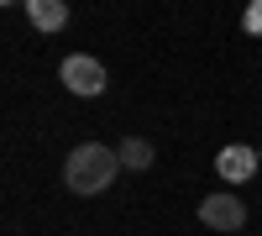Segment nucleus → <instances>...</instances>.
I'll list each match as a JSON object with an SVG mask.
<instances>
[{"label":"nucleus","mask_w":262,"mask_h":236,"mask_svg":"<svg viewBox=\"0 0 262 236\" xmlns=\"http://www.w3.org/2000/svg\"><path fill=\"white\" fill-rule=\"evenodd\" d=\"M200 221L210 231H242L247 226V205L236 200V195H205L200 200Z\"/></svg>","instance_id":"3"},{"label":"nucleus","mask_w":262,"mask_h":236,"mask_svg":"<svg viewBox=\"0 0 262 236\" xmlns=\"http://www.w3.org/2000/svg\"><path fill=\"white\" fill-rule=\"evenodd\" d=\"M257 158H262V147H257Z\"/></svg>","instance_id":"8"},{"label":"nucleus","mask_w":262,"mask_h":236,"mask_svg":"<svg viewBox=\"0 0 262 236\" xmlns=\"http://www.w3.org/2000/svg\"><path fill=\"white\" fill-rule=\"evenodd\" d=\"M21 11H27V21L37 32H58L63 21H69V6H63V0H27Z\"/></svg>","instance_id":"5"},{"label":"nucleus","mask_w":262,"mask_h":236,"mask_svg":"<svg viewBox=\"0 0 262 236\" xmlns=\"http://www.w3.org/2000/svg\"><path fill=\"white\" fill-rule=\"evenodd\" d=\"M116 174H121V153L105 142H79L69 153V163H63V184L74 195H105L116 184Z\"/></svg>","instance_id":"1"},{"label":"nucleus","mask_w":262,"mask_h":236,"mask_svg":"<svg viewBox=\"0 0 262 236\" xmlns=\"http://www.w3.org/2000/svg\"><path fill=\"white\" fill-rule=\"evenodd\" d=\"M242 27H247L252 37H262V0H252V6L242 11Z\"/></svg>","instance_id":"7"},{"label":"nucleus","mask_w":262,"mask_h":236,"mask_svg":"<svg viewBox=\"0 0 262 236\" xmlns=\"http://www.w3.org/2000/svg\"><path fill=\"white\" fill-rule=\"evenodd\" d=\"M116 153H121V168H131V174L152 168V142H147V137H126V142L116 147Z\"/></svg>","instance_id":"6"},{"label":"nucleus","mask_w":262,"mask_h":236,"mask_svg":"<svg viewBox=\"0 0 262 236\" xmlns=\"http://www.w3.org/2000/svg\"><path fill=\"white\" fill-rule=\"evenodd\" d=\"M257 168H262V158L252 153V147H221V158H215V174H221L226 184H247Z\"/></svg>","instance_id":"4"},{"label":"nucleus","mask_w":262,"mask_h":236,"mask_svg":"<svg viewBox=\"0 0 262 236\" xmlns=\"http://www.w3.org/2000/svg\"><path fill=\"white\" fill-rule=\"evenodd\" d=\"M58 79L69 84V95L95 100V95L105 90V63L90 58V53H69V58H63V69H58Z\"/></svg>","instance_id":"2"}]
</instances>
